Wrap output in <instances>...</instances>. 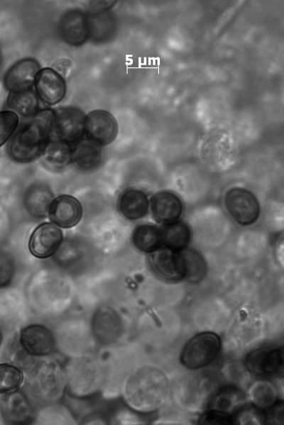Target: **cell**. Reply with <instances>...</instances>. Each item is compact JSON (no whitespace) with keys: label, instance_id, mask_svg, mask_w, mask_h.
I'll use <instances>...</instances> for the list:
<instances>
[{"label":"cell","instance_id":"obj_27","mask_svg":"<svg viewBox=\"0 0 284 425\" xmlns=\"http://www.w3.org/2000/svg\"><path fill=\"white\" fill-rule=\"evenodd\" d=\"M18 116L12 111H0V146L13 135L18 124Z\"/></svg>","mask_w":284,"mask_h":425},{"label":"cell","instance_id":"obj_22","mask_svg":"<svg viewBox=\"0 0 284 425\" xmlns=\"http://www.w3.org/2000/svg\"><path fill=\"white\" fill-rule=\"evenodd\" d=\"M160 233L161 241L165 246L175 250L186 248L190 241V230L182 221L168 223Z\"/></svg>","mask_w":284,"mask_h":425},{"label":"cell","instance_id":"obj_16","mask_svg":"<svg viewBox=\"0 0 284 425\" xmlns=\"http://www.w3.org/2000/svg\"><path fill=\"white\" fill-rule=\"evenodd\" d=\"M148 204L146 194L138 189H126L117 202L119 212L129 220H136L146 215Z\"/></svg>","mask_w":284,"mask_h":425},{"label":"cell","instance_id":"obj_5","mask_svg":"<svg viewBox=\"0 0 284 425\" xmlns=\"http://www.w3.org/2000/svg\"><path fill=\"white\" fill-rule=\"evenodd\" d=\"M244 364L246 370L254 375L273 376L283 368V349L275 346L258 347L246 355Z\"/></svg>","mask_w":284,"mask_h":425},{"label":"cell","instance_id":"obj_26","mask_svg":"<svg viewBox=\"0 0 284 425\" xmlns=\"http://www.w3.org/2000/svg\"><path fill=\"white\" fill-rule=\"evenodd\" d=\"M253 401L259 407L272 406L276 399L275 388L269 382H258L253 389Z\"/></svg>","mask_w":284,"mask_h":425},{"label":"cell","instance_id":"obj_4","mask_svg":"<svg viewBox=\"0 0 284 425\" xmlns=\"http://www.w3.org/2000/svg\"><path fill=\"white\" fill-rule=\"evenodd\" d=\"M226 209L238 223L244 226L253 223L260 214V206L255 195L246 189L234 187L224 197Z\"/></svg>","mask_w":284,"mask_h":425},{"label":"cell","instance_id":"obj_3","mask_svg":"<svg viewBox=\"0 0 284 425\" xmlns=\"http://www.w3.org/2000/svg\"><path fill=\"white\" fill-rule=\"evenodd\" d=\"M52 133L55 138L69 145L81 140L84 136L86 114L78 107L67 106L54 109Z\"/></svg>","mask_w":284,"mask_h":425},{"label":"cell","instance_id":"obj_10","mask_svg":"<svg viewBox=\"0 0 284 425\" xmlns=\"http://www.w3.org/2000/svg\"><path fill=\"white\" fill-rule=\"evenodd\" d=\"M0 412L4 420L12 424H28L33 417L32 406L20 390L9 392L0 397Z\"/></svg>","mask_w":284,"mask_h":425},{"label":"cell","instance_id":"obj_20","mask_svg":"<svg viewBox=\"0 0 284 425\" xmlns=\"http://www.w3.org/2000/svg\"><path fill=\"white\" fill-rule=\"evenodd\" d=\"M101 146L88 139H82L72 148V161L79 168L89 170L102 160Z\"/></svg>","mask_w":284,"mask_h":425},{"label":"cell","instance_id":"obj_8","mask_svg":"<svg viewBox=\"0 0 284 425\" xmlns=\"http://www.w3.org/2000/svg\"><path fill=\"white\" fill-rule=\"evenodd\" d=\"M58 33L65 43L75 47L82 45L91 35L87 14L78 9L67 10L60 19Z\"/></svg>","mask_w":284,"mask_h":425},{"label":"cell","instance_id":"obj_23","mask_svg":"<svg viewBox=\"0 0 284 425\" xmlns=\"http://www.w3.org/2000/svg\"><path fill=\"white\" fill-rule=\"evenodd\" d=\"M131 240L138 250L151 253L158 248L161 241V233L153 225L142 224L134 229Z\"/></svg>","mask_w":284,"mask_h":425},{"label":"cell","instance_id":"obj_6","mask_svg":"<svg viewBox=\"0 0 284 425\" xmlns=\"http://www.w3.org/2000/svg\"><path fill=\"white\" fill-rule=\"evenodd\" d=\"M148 260L153 272L163 280L180 281L185 279V263L180 250L158 248L151 253Z\"/></svg>","mask_w":284,"mask_h":425},{"label":"cell","instance_id":"obj_15","mask_svg":"<svg viewBox=\"0 0 284 425\" xmlns=\"http://www.w3.org/2000/svg\"><path fill=\"white\" fill-rule=\"evenodd\" d=\"M151 211L158 222L168 224L176 221L181 216L183 205L174 193L161 191L152 197Z\"/></svg>","mask_w":284,"mask_h":425},{"label":"cell","instance_id":"obj_17","mask_svg":"<svg viewBox=\"0 0 284 425\" xmlns=\"http://www.w3.org/2000/svg\"><path fill=\"white\" fill-rule=\"evenodd\" d=\"M43 165L52 170H60L72 162V148L70 145L56 138L50 139L40 155Z\"/></svg>","mask_w":284,"mask_h":425},{"label":"cell","instance_id":"obj_21","mask_svg":"<svg viewBox=\"0 0 284 425\" xmlns=\"http://www.w3.org/2000/svg\"><path fill=\"white\" fill-rule=\"evenodd\" d=\"M244 402L242 392L234 386H225L221 388L211 399L209 410L230 414L237 410Z\"/></svg>","mask_w":284,"mask_h":425},{"label":"cell","instance_id":"obj_25","mask_svg":"<svg viewBox=\"0 0 284 425\" xmlns=\"http://www.w3.org/2000/svg\"><path fill=\"white\" fill-rule=\"evenodd\" d=\"M23 381L21 370L15 365L0 364V393H6L18 388Z\"/></svg>","mask_w":284,"mask_h":425},{"label":"cell","instance_id":"obj_29","mask_svg":"<svg viewBox=\"0 0 284 425\" xmlns=\"http://www.w3.org/2000/svg\"><path fill=\"white\" fill-rule=\"evenodd\" d=\"M200 424H229L233 423L229 414L209 410L201 416Z\"/></svg>","mask_w":284,"mask_h":425},{"label":"cell","instance_id":"obj_24","mask_svg":"<svg viewBox=\"0 0 284 425\" xmlns=\"http://www.w3.org/2000/svg\"><path fill=\"white\" fill-rule=\"evenodd\" d=\"M185 263V279L190 282L200 281L205 275L207 266L202 255L192 248L180 250Z\"/></svg>","mask_w":284,"mask_h":425},{"label":"cell","instance_id":"obj_7","mask_svg":"<svg viewBox=\"0 0 284 425\" xmlns=\"http://www.w3.org/2000/svg\"><path fill=\"white\" fill-rule=\"evenodd\" d=\"M118 123L108 111L96 109L85 116L84 135L86 139L100 146L111 143L116 137Z\"/></svg>","mask_w":284,"mask_h":425},{"label":"cell","instance_id":"obj_2","mask_svg":"<svg viewBox=\"0 0 284 425\" xmlns=\"http://www.w3.org/2000/svg\"><path fill=\"white\" fill-rule=\"evenodd\" d=\"M221 348L220 338L212 332L193 336L182 348L181 363L187 368L197 369L210 363Z\"/></svg>","mask_w":284,"mask_h":425},{"label":"cell","instance_id":"obj_19","mask_svg":"<svg viewBox=\"0 0 284 425\" xmlns=\"http://www.w3.org/2000/svg\"><path fill=\"white\" fill-rule=\"evenodd\" d=\"M53 194L44 184H36L26 192L24 205L26 211L36 218L45 217L48 214Z\"/></svg>","mask_w":284,"mask_h":425},{"label":"cell","instance_id":"obj_28","mask_svg":"<svg viewBox=\"0 0 284 425\" xmlns=\"http://www.w3.org/2000/svg\"><path fill=\"white\" fill-rule=\"evenodd\" d=\"M15 272L13 258L6 252L0 250V288L7 287Z\"/></svg>","mask_w":284,"mask_h":425},{"label":"cell","instance_id":"obj_18","mask_svg":"<svg viewBox=\"0 0 284 425\" xmlns=\"http://www.w3.org/2000/svg\"><path fill=\"white\" fill-rule=\"evenodd\" d=\"M6 103L11 111L24 118H31L41 110L34 87L9 92Z\"/></svg>","mask_w":284,"mask_h":425},{"label":"cell","instance_id":"obj_1","mask_svg":"<svg viewBox=\"0 0 284 425\" xmlns=\"http://www.w3.org/2000/svg\"><path fill=\"white\" fill-rule=\"evenodd\" d=\"M54 116V109H44L29 118L9 140L8 156L19 163L30 162L40 157L50 139Z\"/></svg>","mask_w":284,"mask_h":425},{"label":"cell","instance_id":"obj_12","mask_svg":"<svg viewBox=\"0 0 284 425\" xmlns=\"http://www.w3.org/2000/svg\"><path fill=\"white\" fill-rule=\"evenodd\" d=\"M40 70V65L33 58L20 60L4 74V86L9 92L32 87Z\"/></svg>","mask_w":284,"mask_h":425},{"label":"cell","instance_id":"obj_11","mask_svg":"<svg viewBox=\"0 0 284 425\" xmlns=\"http://www.w3.org/2000/svg\"><path fill=\"white\" fill-rule=\"evenodd\" d=\"M62 233L60 229L50 223H43L32 233L28 247L36 258H46L53 255L60 245Z\"/></svg>","mask_w":284,"mask_h":425},{"label":"cell","instance_id":"obj_9","mask_svg":"<svg viewBox=\"0 0 284 425\" xmlns=\"http://www.w3.org/2000/svg\"><path fill=\"white\" fill-rule=\"evenodd\" d=\"M33 87L39 99L48 106L59 104L67 92L64 78L50 67H45L39 71Z\"/></svg>","mask_w":284,"mask_h":425},{"label":"cell","instance_id":"obj_30","mask_svg":"<svg viewBox=\"0 0 284 425\" xmlns=\"http://www.w3.org/2000/svg\"><path fill=\"white\" fill-rule=\"evenodd\" d=\"M1 341H2V333H1V331L0 330V345L1 343Z\"/></svg>","mask_w":284,"mask_h":425},{"label":"cell","instance_id":"obj_13","mask_svg":"<svg viewBox=\"0 0 284 425\" xmlns=\"http://www.w3.org/2000/svg\"><path fill=\"white\" fill-rule=\"evenodd\" d=\"M20 345L28 354L45 355L53 351L55 339L48 328L33 324L24 327L21 331Z\"/></svg>","mask_w":284,"mask_h":425},{"label":"cell","instance_id":"obj_14","mask_svg":"<svg viewBox=\"0 0 284 425\" xmlns=\"http://www.w3.org/2000/svg\"><path fill=\"white\" fill-rule=\"evenodd\" d=\"M50 221L62 228H70L80 221L82 208L80 202L70 195H60L53 199L49 210Z\"/></svg>","mask_w":284,"mask_h":425}]
</instances>
